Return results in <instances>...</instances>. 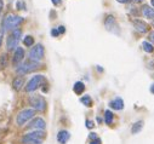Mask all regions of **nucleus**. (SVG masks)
Listing matches in <instances>:
<instances>
[{
	"mask_svg": "<svg viewBox=\"0 0 154 144\" xmlns=\"http://www.w3.org/2000/svg\"><path fill=\"white\" fill-rule=\"evenodd\" d=\"M23 57H24V50L22 47H17L16 51H15V55H14V59H12V64L15 67H18L20 63L23 61Z\"/></svg>",
	"mask_w": 154,
	"mask_h": 144,
	"instance_id": "9b49d317",
	"label": "nucleus"
},
{
	"mask_svg": "<svg viewBox=\"0 0 154 144\" xmlns=\"http://www.w3.org/2000/svg\"><path fill=\"white\" fill-rule=\"evenodd\" d=\"M150 3H152V5L154 6V0H150Z\"/></svg>",
	"mask_w": 154,
	"mask_h": 144,
	"instance_id": "f704fd0d",
	"label": "nucleus"
},
{
	"mask_svg": "<svg viewBox=\"0 0 154 144\" xmlns=\"http://www.w3.org/2000/svg\"><path fill=\"white\" fill-rule=\"evenodd\" d=\"M29 103H30V105L34 108V110L43 112V110H45V108H46V100H45L44 97L40 96V94L32 96V97L29 98Z\"/></svg>",
	"mask_w": 154,
	"mask_h": 144,
	"instance_id": "20e7f679",
	"label": "nucleus"
},
{
	"mask_svg": "<svg viewBox=\"0 0 154 144\" xmlns=\"http://www.w3.org/2000/svg\"><path fill=\"white\" fill-rule=\"evenodd\" d=\"M134 27H135L136 30L140 32V33H146V32L148 30V24H147L146 22L141 21V20H135V21H134Z\"/></svg>",
	"mask_w": 154,
	"mask_h": 144,
	"instance_id": "ddd939ff",
	"label": "nucleus"
},
{
	"mask_svg": "<svg viewBox=\"0 0 154 144\" xmlns=\"http://www.w3.org/2000/svg\"><path fill=\"white\" fill-rule=\"evenodd\" d=\"M44 55H45V50H44V46L42 44H38L35 45L30 52H29V59L30 61H34V62H39L44 58Z\"/></svg>",
	"mask_w": 154,
	"mask_h": 144,
	"instance_id": "423d86ee",
	"label": "nucleus"
},
{
	"mask_svg": "<svg viewBox=\"0 0 154 144\" xmlns=\"http://www.w3.org/2000/svg\"><path fill=\"white\" fill-rule=\"evenodd\" d=\"M45 137L46 133L44 131H33L30 133H27L21 142L22 144H43Z\"/></svg>",
	"mask_w": 154,
	"mask_h": 144,
	"instance_id": "f257e3e1",
	"label": "nucleus"
},
{
	"mask_svg": "<svg viewBox=\"0 0 154 144\" xmlns=\"http://www.w3.org/2000/svg\"><path fill=\"white\" fill-rule=\"evenodd\" d=\"M142 46H143V50L146 51V52H153V50H154V47H153V45L150 44V43H148V41H143L142 43Z\"/></svg>",
	"mask_w": 154,
	"mask_h": 144,
	"instance_id": "412c9836",
	"label": "nucleus"
},
{
	"mask_svg": "<svg viewBox=\"0 0 154 144\" xmlns=\"http://www.w3.org/2000/svg\"><path fill=\"white\" fill-rule=\"evenodd\" d=\"M39 68V63L38 62H34V61H27L26 63H23L22 65H18L17 68V73L20 75H24V74H28L30 71H34Z\"/></svg>",
	"mask_w": 154,
	"mask_h": 144,
	"instance_id": "39448f33",
	"label": "nucleus"
},
{
	"mask_svg": "<svg viewBox=\"0 0 154 144\" xmlns=\"http://www.w3.org/2000/svg\"><path fill=\"white\" fill-rule=\"evenodd\" d=\"M102 142H101V139L97 137V138H95V139H91V142H90V144H101Z\"/></svg>",
	"mask_w": 154,
	"mask_h": 144,
	"instance_id": "393cba45",
	"label": "nucleus"
},
{
	"mask_svg": "<svg viewBox=\"0 0 154 144\" xmlns=\"http://www.w3.org/2000/svg\"><path fill=\"white\" fill-rule=\"evenodd\" d=\"M142 127H143V121H137L134 126H132V130H131V132L134 133V134H136L137 132H140L141 130H142Z\"/></svg>",
	"mask_w": 154,
	"mask_h": 144,
	"instance_id": "6ab92c4d",
	"label": "nucleus"
},
{
	"mask_svg": "<svg viewBox=\"0 0 154 144\" xmlns=\"http://www.w3.org/2000/svg\"><path fill=\"white\" fill-rule=\"evenodd\" d=\"M52 2V4L55 5V6H58L60 4H61V0H51Z\"/></svg>",
	"mask_w": 154,
	"mask_h": 144,
	"instance_id": "c85d7f7f",
	"label": "nucleus"
},
{
	"mask_svg": "<svg viewBox=\"0 0 154 144\" xmlns=\"http://www.w3.org/2000/svg\"><path fill=\"white\" fill-rule=\"evenodd\" d=\"M90 138H91V139H95V138H97L96 133H90Z\"/></svg>",
	"mask_w": 154,
	"mask_h": 144,
	"instance_id": "7c9ffc66",
	"label": "nucleus"
},
{
	"mask_svg": "<svg viewBox=\"0 0 154 144\" xmlns=\"http://www.w3.org/2000/svg\"><path fill=\"white\" fill-rule=\"evenodd\" d=\"M149 40H150V43H153V44H154V30L149 34Z\"/></svg>",
	"mask_w": 154,
	"mask_h": 144,
	"instance_id": "cd10ccee",
	"label": "nucleus"
},
{
	"mask_svg": "<svg viewBox=\"0 0 154 144\" xmlns=\"http://www.w3.org/2000/svg\"><path fill=\"white\" fill-rule=\"evenodd\" d=\"M117 2H118V3H122V4H124V3H128L129 0H117Z\"/></svg>",
	"mask_w": 154,
	"mask_h": 144,
	"instance_id": "2f4dec72",
	"label": "nucleus"
},
{
	"mask_svg": "<svg viewBox=\"0 0 154 144\" xmlns=\"http://www.w3.org/2000/svg\"><path fill=\"white\" fill-rule=\"evenodd\" d=\"M142 14H143V16H144L146 18H148V20H153V18H154V9H152V8H149V6H143Z\"/></svg>",
	"mask_w": 154,
	"mask_h": 144,
	"instance_id": "2eb2a0df",
	"label": "nucleus"
},
{
	"mask_svg": "<svg viewBox=\"0 0 154 144\" xmlns=\"http://www.w3.org/2000/svg\"><path fill=\"white\" fill-rule=\"evenodd\" d=\"M21 29H14L12 33L9 35V38H8V41H6V49L8 51H12L18 47V41H20V38H21Z\"/></svg>",
	"mask_w": 154,
	"mask_h": 144,
	"instance_id": "7ed1b4c3",
	"label": "nucleus"
},
{
	"mask_svg": "<svg viewBox=\"0 0 154 144\" xmlns=\"http://www.w3.org/2000/svg\"><path fill=\"white\" fill-rule=\"evenodd\" d=\"M12 86H14V88L15 90H21V87L23 86V79L22 78H16L15 80H14V82H12Z\"/></svg>",
	"mask_w": 154,
	"mask_h": 144,
	"instance_id": "a211bd4d",
	"label": "nucleus"
},
{
	"mask_svg": "<svg viewBox=\"0 0 154 144\" xmlns=\"http://www.w3.org/2000/svg\"><path fill=\"white\" fill-rule=\"evenodd\" d=\"M46 127V124L45 121L42 119V118H36L34 119L28 126H27V130H33V131H44V128Z\"/></svg>",
	"mask_w": 154,
	"mask_h": 144,
	"instance_id": "1a4fd4ad",
	"label": "nucleus"
},
{
	"mask_svg": "<svg viewBox=\"0 0 154 144\" xmlns=\"http://www.w3.org/2000/svg\"><path fill=\"white\" fill-rule=\"evenodd\" d=\"M57 30H58V33H60V34H63V33L66 32V28H64L63 26H60V27L57 28Z\"/></svg>",
	"mask_w": 154,
	"mask_h": 144,
	"instance_id": "bb28decb",
	"label": "nucleus"
},
{
	"mask_svg": "<svg viewBox=\"0 0 154 144\" xmlns=\"http://www.w3.org/2000/svg\"><path fill=\"white\" fill-rule=\"evenodd\" d=\"M80 102L84 104V105H86V106H91L92 105V99H91V97L90 96H84V97H82L80 98Z\"/></svg>",
	"mask_w": 154,
	"mask_h": 144,
	"instance_id": "aec40b11",
	"label": "nucleus"
},
{
	"mask_svg": "<svg viewBox=\"0 0 154 144\" xmlns=\"http://www.w3.org/2000/svg\"><path fill=\"white\" fill-rule=\"evenodd\" d=\"M150 92H152V93H154V84L150 86Z\"/></svg>",
	"mask_w": 154,
	"mask_h": 144,
	"instance_id": "72a5a7b5",
	"label": "nucleus"
},
{
	"mask_svg": "<svg viewBox=\"0 0 154 144\" xmlns=\"http://www.w3.org/2000/svg\"><path fill=\"white\" fill-rule=\"evenodd\" d=\"M51 35H52V37H58L60 33H58L57 29H52V30H51Z\"/></svg>",
	"mask_w": 154,
	"mask_h": 144,
	"instance_id": "a878e982",
	"label": "nucleus"
},
{
	"mask_svg": "<svg viewBox=\"0 0 154 144\" xmlns=\"http://www.w3.org/2000/svg\"><path fill=\"white\" fill-rule=\"evenodd\" d=\"M109 106L114 110H122L124 108V100L119 97H117L115 99H113L110 103H109Z\"/></svg>",
	"mask_w": 154,
	"mask_h": 144,
	"instance_id": "f8f14e48",
	"label": "nucleus"
},
{
	"mask_svg": "<svg viewBox=\"0 0 154 144\" xmlns=\"http://www.w3.org/2000/svg\"><path fill=\"white\" fill-rule=\"evenodd\" d=\"M69 138H70V134H69V132L66 131V130L60 131L58 134H57V140H58V143H61V144H66V143L69 140Z\"/></svg>",
	"mask_w": 154,
	"mask_h": 144,
	"instance_id": "4468645a",
	"label": "nucleus"
},
{
	"mask_svg": "<svg viewBox=\"0 0 154 144\" xmlns=\"http://www.w3.org/2000/svg\"><path fill=\"white\" fill-rule=\"evenodd\" d=\"M136 2H142V0H136Z\"/></svg>",
	"mask_w": 154,
	"mask_h": 144,
	"instance_id": "c9c22d12",
	"label": "nucleus"
},
{
	"mask_svg": "<svg viewBox=\"0 0 154 144\" xmlns=\"http://www.w3.org/2000/svg\"><path fill=\"white\" fill-rule=\"evenodd\" d=\"M73 91H74L76 94H82V93L85 91V85H84L82 81L75 82L74 86H73Z\"/></svg>",
	"mask_w": 154,
	"mask_h": 144,
	"instance_id": "dca6fc26",
	"label": "nucleus"
},
{
	"mask_svg": "<svg viewBox=\"0 0 154 144\" xmlns=\"http://www.w3.org/2000/svg\"><path fill=\"white\" fill-rule=\"evenodd\" d=\"M86 127H88V128H94V127H95L94 121H91V120H86Z\"/></svg>",
	"mask_w": 154,
	"mask_h": 144,
	"instance_id": "b1692460",
	"label": "nucleus"
},
{
	"mask_svg": "<svg viewBox=\"0 0 154 144\" xmlns=\"http://www.w3.org/2000/svg\"><path fill=\"white\" fill-rule=\"evenodd\" d=\"M23 43H24V45L27 47H29V46H32L34 44V39H33V37H30V35H27V37L24 38V40H23Z\"/></svg>",
	"mask_w": 154,
	"mask_h": 144,
	"instance_id": "4be33fe9",
	"label": "nucleus"
},
{
	"mask_svg": "<svg viewBox=\"0 0 154 144\" xmlns=\"http://www.w3.org/2000/svg\"><path fill=\"white\" fill-rule=\"evenodd\" d=\"M45 81V78H44V75H35V76H33L29 81H28V84H27V86H26V91L27 92H33V91H35L36 88H39L40 86H42V84Z\"/></svg>",
	"mask_w": 154,
	"mask_h": 144,
	"instance_id": "0eeeda50",
	"label": "nucleus"
},
{
	"mask_svg": "<svg viewBox=\"0 0 154 144\" xmlns=\"http://www.w3.org/2000/svg\"><path fill=\"white\" fill-rule=\"evenodd\" d=\"M104 26L109 32H114V33H118V23L115 21V18L113 16H108L104 21Z\"/></svg>",
	"mask_w": 154,
	"mask_h": 144,
	"instance_id": "9d476101",
	"label": "nucleus"
},
{
	"mask_svg": "<svg viewBox=\"0 0 154 144\" xmlns=\"http://www.w3.org/2000/svg\"><path fill=\"white\" fill-rule=\"evenodd\" d=\"M16 8H17L18 10H26V5H24L23 2H17V3H16Z\"/></svg>",
	"mask_w": 154,
	"mask_h": 144,
	"instance_id": "5701e85b",
	"label": "nucleus"
},
{
	"mask_svg": "<svg viewBox=\"0 0 154 144\" xmlns=\"http://www.w3.org/2000/svg\"><path fill=\"white\" fill-rule=\"evenodd\" d=\"M23 22V18L20 16H14V15H8L3 20V29L4 30H14L16 29L21 23Z\"/></svg>",
	"mask_w": 154,
	"mask_h": 144,
	"instance_id": "f03ea898",
	"label": "nucleus"
},
{
	"mask_svg": "<svg viewBox=\"0 0 154 144\" xmlns=\"http://www.w3.org/2000/svg\"><path fill=\"white\" fill-rule=\"evenodd\" d=\"M2 43H3V32L0 30V46H2Z\"/></svg>",
	"mask_w": 154,
	"mask_h": 144,
	"instance_id": "c756f323",
	"label": "nucleus"
},
{
	"mask_svg": "<svg viewBox=\"0 0 154 144\" xmlns=\"http://www.w3.org/2000/svg\"><path fill=\"white\" fill-rule=\"evenodd\" d=\"M34 115H35V110H34V109H24V110H22V112L17 115V118H16V124H17L18 126H22V125H24L28 120H30Z\"/></svg>",
	"mask_w": 154,
	"mask_h": 144,
	"instance_id": "6e6552de",
	"label": "nucleus"
},
{
	"mask_svg": "<svg viewBox=\"0 0 154 144\" xmlns=\"http://www.w3.org/2000/svg\"><path fill=\"white\" fill-rule=\"evenodd\" d=\"M104 121L107 125H112L113 121H114V114L110 112V110H106L104 113Z\"/></svg>",
	"mask_w": 154,
	"mask_h": 144,
	"instance_id": "f3484780",
	"label": "nucleus"
},
{
	"mask_svg": "<svg viewBox=\"0 0 154 144\" xmlns=\"http://www.w3.org/2000/svg\"><path fill=\"white\" fill-rule=\"evenodd\" d=\"M3 10V0H0V12Z\"/></svg>",
	"mask_w": 154,
	"mask_h": 144,
	"instance_id": "473e14b6",
	"label": "nucleus"
}]
</instances>
